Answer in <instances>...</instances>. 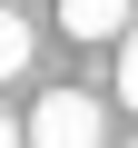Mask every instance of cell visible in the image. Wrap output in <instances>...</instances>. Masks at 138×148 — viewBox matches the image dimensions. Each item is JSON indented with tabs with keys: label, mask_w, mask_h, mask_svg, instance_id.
<instances>
[{
	"label": "cell",
	"mask_w": 138,
	"mask_h": 148,
	"mask_svg": "<svg viewBox=\"0 0 138 148\" xmlns=\"http://www.w3.org/2000/svg\"><path fill=\"white\" fill-rule=\"evenodd\" d=\"M118 99L138 109V30H128V49H118Z\"/></svg>",
	"instance_id": "277c9868"
},
{
	"label": "cell",
	"mask_w": 138,
	"mask_h": 148,
	"mask_svg": "<svg viewBox=\"0 0 138 148\" xmlns=\"http://www.w3.org/2000/svg\"><path fill=\"white\" fill-rule=\"evenodd\" d=\"M20 69H30V20L0 10V79H20Z\"/></svg>",
	"instance_id": "3957f363"
},
{
	"label": "cell",
	"mask_w": 138,
	"mask_h": 148,
	"mask_svg": "<svg viewBox=\"0 0 138 148\" xmlns=\"http://www.w3.org/2000/svg\"><path fill=\"white\" fill-rule=\"evenodd\" d=\"M99 138H109V119H99L89 89H49L30 109V148H99Z\"/></svg>",
	"instance_id": "6da1fadb"
},
{
	"label": "cell",
	"mask_w": 138,
	"mask_h": 148,
	"mask_svg": "<svg viewBox=\"0 0 138 148\" xmlns=\"http://www.w3.org/2000/svg\"><path fill=\"white\" fill-rule=\"evenodd\" d=\"M59 30L69 40H118V30H138V10L128 0H59Z\"/></svg>",
	"instance_id": "7a4b0ae2"
},
{
	"label": "cell",
	"mask_w": 138,
	"mask_h": 148,
	"mask_svg": "<svg viewBox=\"0 0 138 148\" xmlns=\"http://www.w3.org/2000/svg\"><path fill=\"white\" fill-rule=\"evenodd\" d=\"M0 148H20V128H10V109H0Z\"/></svg>",
	"instance_id": "5b68a950"
}]
</instances>
